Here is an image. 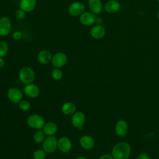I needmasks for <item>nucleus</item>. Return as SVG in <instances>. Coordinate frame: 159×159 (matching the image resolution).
Returning <instances> with one entry per match:
<instances>
[{"label":"nucleus","mask_w":159,"mask_h":159,"mask_svg":"<svg viewBox=\"0 0 159 159\" xmlns=\"http://www.w3.org/2000/svg\"><path fill=\"white\" fill-rule=\"evenodd\" d=\"M12 22L11 19L6 16L0 18V37L8 35L12 30Z\"/></svg>","instance_id":"obj_6"},{"label":"nucleus","mask_w":159,"mask_h":159,"mask_svg":"<svg viewBox=\"0 0 159 159\" xmlns=\"http://www.w3.org/2000/svg\"><path fill=\"white\" fill-rule=\"evenodd\" d=\"M71 122L75 127L81 130L83 129L82 127L85 122V116L83 112L81 111L75 112L72 115Z\"/></svg>","instance_id":"obj_10"},{"label":"nucleus","mask_w":159,"mask_h":159,"mask_svg":"<svg viewBox=\"0 0 159 159\" xmlns=\"http://www.w3.org/2000/svg\"><path fill=\"white\" fill-rule=\"evenodd\" d=\"M61 110L65 115H73L76 112V106L73 102H66L61 106Z\"/></svg>","instance_id":"obj_21"},{"label":"nucleus","mask_w":159,"mask_h":159,"mask_svg":"<svg viewBox=\"0 0 159 159\" xmlns=\"http://www.w3.org/2000/svg\"><path fill=\"white\" fill-rule=\"evenodd\" d=\"M37 58L40 63L42 65H47L51 63L52 55L50 51L47 50H42L37 54Z\"/></svg>","instance_id":"obj_15"},{"label":"nucleus","mask_w":159,"mask_h":159,"mask_svg":"<svg viewBox=\"0 0 159 159\" xmlns=\"http://www.w3.org/2000/svg\"><path fill=\"white\" fill-rule=\"evenodd\" d=\"M37 2V0H20L19 8L25 12H30L35 9Z\"/></svg>","instance_id":"obj_17"},{"label":"nucleus","mask_w":159,"mask_h":159,"mask_svg":"<svg viewBox=\"0 0 159 159\" xmlns=\"http://www.w3.org/2000/svg\"><path fill=\"white\" fill-rule=\"evenodd\" d=\"M75 159H88L87 158H86L85 157H77V158H75Z\"/></svg>","instance_id":"obj_33"},{"label":"nucleus","mask_w":159,"mask_h":159,"mask_svg":"<svg viewBox=\"0 0 159 159\" xmlns=\"http://www.w3.org/2000/svg\"><path fill=\"white\" fill-rule=\"evenodd\" d=\"M99 159H114L111 155L109 154H104L101 155Z\"/></svg>","instance_id":"obj_30"},{"label":"nucleus","mask_w":159,"mask_h":159,"mask_svg":"<svg viewBox=\"0 0 159 159\" xmlns=\"http://www.w3.org/2000/svg\"><path fill=\"white\" fill-rule=\"evenodd\" d=\"M14 15H15V17L16 19H17L19 20H22L25 16V12L19 8V9H17L16 10V11L14 12Z\"/></svg>","instance_id":"obj_27"},{"label":"nucleus","mask_w":159,"mask_h":159,"mask_svg":"<svg viewBox=\"0 0 159 159\" xmlns=\"http://www.w3.org/2000/svg\"><path fill=\"white\" fill-rule=\"evenodd\" d=\"M9 50L8 44L4 41H0V57H5Z\"/></svg>","instance_id":"obj_24"},{"label":"nucleus","mask_w":159,"mask_h":159,"mask_svg":"<svg viewBox=\"0 0 159 159\" xmlns=\"http://www.w3.org/2000/svg\"><path fill=\"white\" fill-rule=\"evenodd\" d=\"M67 56L63 52H57L52 56L51 63L55 68H61L67 62Z\"/></svg>","instance_id":"obj_7"},{"label":"nucleus","mask_w":159,"mask_h":159,"mask_svg":"<svg viewBox=\"0 0 159 159\" xmlns=\"http://www.w3.org/2000/svg\"><path fill=\"white\" fill-rule=\"evenodd\" d=\"M24 92L27 97L30 98H37L40 94V89L37 85L32 83L25 86Z\"/></svg>","instance_id":"obj_12"},{"label":"nucleus","mask_w":159,"mask_h":159,"mask_svg":"<svg viewBox=\"0 0 159 159\" xmlns=\"http://www.w3.org/2000/svg\"><path fill=\"white\" fill-rule=\"evenodd\" d=\"M57 139L53 136H48L42 142V149L47 153H52L57 149Z\"/></svg>","instance_id":"obj_4"},{"label":"nucleus","mask_w":159,"mask_h":159,"mask_svg":"<svg viewBox=\"0 0 159 159\" xmlns=\"http://www.w3.org/2000/svg\"><path fill=\"white\" fill-rule=\"evenodd\" d=\"M32 157L34 159H45L46 152L43 149H37L34 152Z\"/></svg>","instance_id":"obj_25"},{"label":"nucleus","mask_w":159,"mask_h":159,"mask_svg":"<svg viewBox=\"0 0 159 159\" xmlns=\"http://www.w3.org/2000/svg\"><path fill=\"white\" fill-rule=\"evenodd\" d=\"M80 144L81 148L89 150L92 149L94 146V140L93 138L89 135H84L80 139Z\"/></svg>","instance_id":"obj_14"},{"label":"nucleus","mask_w":159,"mask_h":159,"mask_svg":"<svg viewBox=\"0 0 159 159\" xmlns=\"http://www.w3.org/2000/svg\"><path fill=\"white\" fill-rule=\"evenodd\" d=\"M136 159H150L149 155L146 153H142L137 156Z\"/></svg>","instance_id":"obj_29"},{"label":"nucleus","mask_w":159,"mask_h":159,"mask_svg":"<svg viewBox=\"0 0 159 159\" xmlns=\"http://www.w3.org/2000/svg\"><path fill=\"white\" fill-rule=\"evenodd\" d=\"M57 125L53 122H48L45 123L42 128V130L47 136H53L57 132Z\"/></svg>","instance_id":"obj_20"},{"label":"nucleus","mask_w":159,"mask_h":159,"mask_svg":"<svg viewBox=\"0 0 159 159\" xmlns=\"http://www.w3.org/2000/svg\"><path fill=\"white\" fill-rule=\"evenodd\" d=\"M18 76L20 81L25 84L32 83L35 77L34 70L29 66H24L20 68Z\"/></svg>","instance_id":"obj_2"},{"label":"nucleus","mask_w":159,"mask_h":159,"mask_svg":"<svg viewBox=\"0 0 159 159\" xmlns=\"http://www.w3.org/2000/svg\"><path fill=\"white\" fill-rule=\"evenodd\" d=\"M45 134L42 129L37 130L34 134V140L37 143H41L45 140Z\"/></svg>","instance_id":"obj_22"},{"label":"nucleus","mask_w":159,"mask_h":159,"mask_svg":"<svg viewBox=\"0 0 159 159\" xmlns=\"http://www.w3.org/2000/svg\"><path fill=\"white\" fill-rule=\"evenodd\" d=\"M48 159H49V158H48Z\"/></svg>","instance_id":"obj_36"},{"label":"nucleus","mask_w":159,"mask_h":159,"mask_svg":"<svg viewBox=\"0 0 159 159\" xmlns=\"http://www.w3.org/2000/svg\"><path fill=\"white\" fill-rule=\"evenodd\" d=\"M31 104L27 100H21L19 103V107L22 111H27L30 109Z\"/></svg>","instance_id":"obj_26"},{"label":"nucleus","mask_w":159,"mask_h":159,"mask_svg":"<svg viewBox=\"0 0 159 159\" xmlns=\"http://www.w3.org/2000/svg\"><path fill=\"white\" fill-rule=\"evenodd\" d=\"M12 38L15 40H19L22 38V34L19 30H16L12 33Z\"/></svg>","instance_id":"obj_28"},{"label":"nucleus","mask_w":159,"mask_h":159,"mask_svg":"<svg viewBox=\"0 0 159 159\" xmlns=\"http://www.w3.org/2000/svg\"><path fill=\"white\" fill-rule=\"evenodd\" d=\"M96 16L92 12L84 11L79 16L80 22L85 26H89L96 23Z\"/></svg>","instance_id":"obj_8"},{"label":"nucleus","mask_w":159,"mask_h":159,"mask_svg":"<svg viewBox=\"0 0 159 159\" xmlns=\"http://www.w3.org/2000/svg\"><path fill=\"white\" fill-rule=\"evenodd\" d=\"M102 23V19L101 17H96V24L98 25H101Z\"/></svg>","instance_id":"obj_32"},{"label":"nucleus","mask_w":159,"mask_h":159,"mask_svg":"<svg viewBox=\"0 0 159 159\" xmlns=\"http://www.w3.org/2000/svg\"><path fill=\"white\" fill-rule=\"evenodd\" d=\"M158 3H159V0H158Z\"/></svg>","instance_id":"obj_35"},{"label":"nucleus","mask_w":159,"mask_h":159,"mask_svg":"<svg viewBox=\"0 0 159 159\" xmlns=\"http://www.w3.org/2000/svg\"><path fill=\"white\" fill-rule=\"evenodd\" d=\"M72 147L71 140L67 137H61L58 140L57 148L62 153H68Z\"/></svg>","instance_id":"obj_11"},{"label":"nucleus","mask_w":159,"mask_h":159,"mask_svg":"<svg viewBox=\"0 0 159 159\" xmlns=\"http://www.w3.org/2000/svg\"><path fill=\"white\" fill-rule=\"evenodd\" d=\"M27 124L30 127L39 130L42 129L45 123L42 116L39 114H31L27 119Z\"/></svg>","instance_id":"obj_3"},{"label":"nucleus","mask_w":159,"mask_h":159,"mask_svg":"<svg viewBox=\"0 0 159 159\" xmlns=\"http://www.w3.org/2000/svg\"><path fill=\"white\" fill-rule=\"evenodd\" d=\"M88 5L91 12L96 15L102 12V3L101 0H88Z\"/></svg>","instance_id":"obj_19"},{"label":"nucleus","mask_w":159,"mask_h":159,"mask_svg":"<svg viewBox=\"0 0 159 159\" xmlns=\"http://www.w3.org/2000/svg\"><path fill=\"white\" fill-rule=\"evenodd\" d=\"M130 146L125 142L117 143L112 149V156L114 159H128L130 155Z\"/></svg>","instance_id":"obj_1"},{"label":"nucleus","mask_w":159,"mask_h":159,"mask_svg":"<svg viewBox=\"0 0 159 159\" xmlns=\"http://www.w3.org/2000/svg\"><path fill=\"white\" fill-rule=\"evenodd\" d=\"M51 76L54 80L59 81L63 77V72L59 68H54L51 71Z\"/></svg>","instance_id":"obj_23"},{"label":"nucleus","mask_w":159,"mask_h":159,"mask_svg":"<svg viewBox=\"0 0 159 159\" xmlns=\"http://www.w3.org/2000/svg\"><path fill=\"white\" fill-rule=\"evenodd\" d=\"M115 132L119 137L126 135L128 131V125L124 120H119L115 125Z\"/></svg>","instance_id":"obj_16"},{"label":"nucleus","mask_w":159,"mask_h":159,"mask_svg":"<svg viewBox=\"0 0 159 159\" xmlns=\"http://www.w3.org/2000/svg\"><path fill=\"white\" fill-rule=\"evenodd\" d=\"M157 18H158V19L159 20V11H158V12H157Z\"/></svg>","instance_id":"obj_34"},{"label":"nucleus","mask_w":159,"mask_h":159,"mask_svg":"<svg viewBox=\"0 0 159 159\" xmlns=\"http://www.w3.org/2000/svg\"><path fill=\"white\" fill-rule=\"evenodd\" d=\"M120 3L116 0H109L104 5V10L109 14H114L120 10Z\"/></svg>","instance_id":"obj_18"},{"label":"nucleus","mask_w":159,"mask_h":159,"mask_svg":"<svg viewBox=\"0 0 159 159\" xmlns=\"http://www.w3.org/2000/svg\"><path fill=\"white\" fill-rule=\"evenodd\" d=\"M5 65V60L3 57H0V68H2Z\"/></svg>","instance_id":"obj_31"},{"label":"nucleus","mask_w":159,"mask_h":159,"mask_svg":"<svg viewBox=\"0 0 159 159\" xmlns=\"http://www.w3.org/2000/svg\"><path fill=\"white\" fill-rule=\"evenodd\" d=\"M85 5L83 2L80 1H75L71 2L68 7V12L72 16H80L85 11Z\"/></svg>","instance_id":"obj_5"},{"label":"nucleus","mask_w":159,"mask_h":159,"mask_svg":"<svg viewBox=\"0 0 159 159\" xmlns=\"http://www.w3.org/2000/svg\"><path fill=\"white\" fill-rule=\"evenodd\" d=\"M106 34V29L102 25L96 24L93 26L90 30V35L94 39H102Z\"/></svg>","instance_id":"obj_13"},{"label":"nucleus","mask_w":159,"mask_h":159,"mask_svg":"<svg viewBox=\"0 0 159 159\" xmlns=\"http://www.w3.org/2000/svg\"><path fill=\"white\" fill-rule=\"evenodd\" d=\"M7 98L12 103L19 104V102L22 100L23 94L22 91L17 88L12 87L9 89L7 91Z\"/></svg>","instance_id":"obj_9"}]
</instances>
